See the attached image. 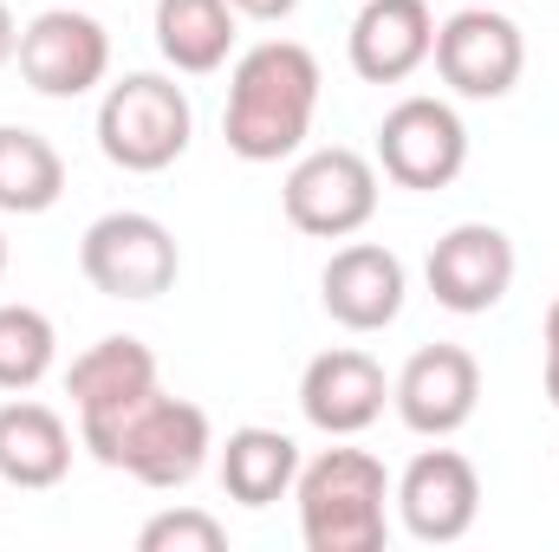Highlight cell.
<instances>
[{
	"mask_svg": "<svg viewBox=\"0 0 559 552\" xmlns=\"http://www.w3.org/2000/svg\"><path fill=\"white\" fill-rule=\"evenodd\" d=\"M514 241L495 228V221H462V228H449L436 248H429V292H436V305L442 312H462V319H475V312H495L501 299H508V286H514Z\"/></svg>",
	"mask_w": 559,
	"mask_h": 552,
	"instance_id": "obj_11",
	"label": "cell"
},
{
	"mask_svg": "<svg viewBox=\"0 0 559 552\" xmlns=\"http://www.w3.org/2000/svg\"><path fill=\"white\" fill-rule=\"evenodd\" d=\"M391 501H397L411 540H423V547H455L475 527V514H481V475L455 448H423L417 461L397 475Z\"/></svg>",
	"mask_w": 559,
	"mask_h": 552,
	"instance_id": "obj_10",
	"label": "cell"
},
{
	"mask_svg": "<svg viewBox=\"0 0 559 552\" xmlns=\"http://www.w3.org/2000/svg\"><path fill=\"white\" fill-rule=\"evenodd\" d=\"M391 404L404 416V429H417L429 442L455 435L475 416V404H481V364H475V351H462V345H423L417 358L397 371Z\"/></svg>",
	"mask_w": 559,
	"mask_h": 552,
	"instance_id": "obj_12",
	"label": "cell"
},
{
	"mask_svg": "<svg viewBox=\"0 0 559 552\" xmlns=\"http://www.w3.org/2000/svg\"><path fill=\"white\" fill-rule=\"evenodd\" d=\"M79 274L92 279V292L105 299H163L176 274H182V254H176V235L143 215V208H111L85 228L79 241Z\"/></svg>",
	"mask_w": 559,
	"mask_h": 552,
	"instance_id": "obj_6",
	"label": "cell"
},
{
	"mask_svg": "<svg viewBox=\"0 0 559 552\" xmlns=\"http://www.w3.org/2000/svg\"><path fill=\"white\" fill-rule=\"evenodd\" d=\"M345 46H352V72L365 85H404L436 52V13H429V0H365Z\"/></svg>",
	"mask_w": 559,
	"mask_h": 552,
	"instance_id": "obj_15",
	"label": "cell"
},
{
	"mask_svg": "<svg viewBox=\"0 0 559 552\" xmlns=\"http://www.w3.org/2000/svg\"><path fill=\"white\" fill-rule=\"evenodd\" d=\"M436 72L455 98H475V105H495L521 85L527 72V39L508 13L495 7H462L436 26Z\"/></svg>",
	"mask_w": 559,
	"mask_h": 552,
	"instance_id": "obj_7",
	"label": "cell"
},
{
	"mask_svg": "<svg viewBox=\"0 0 559 552\" xmlns=\"http://www.w3.org/2000/svg\"><path fill=\"white\" fill-rule=\"evenodd\" d=\"M189 137H195L189 92L163 72H124L98 98V149H105V163H118L131 176L169 169L189 149Z\"/></svg>",
	"mask_w": 559,
	"mask_h": 552,
	"instance_id": "obj_4",
	"label": "cell"
},
{
	"mask_svg": "<svg viewBox=\"0 0 559 552\" xmlns=\"http://www.w3.org/2000/svg\"><path fill=\"white\" fill-rule=\"evenodd\" d=\"M319 59L299 39H261L235 59L228 79V111H222V137L241 163H280L299 156L312 137V111H319Z\"/></svg>",
	"mask_w": 559,
	"mask_h": 552,
	"instance_id": "obj_1",
	"label": "cell"
},
{
	"mask_svg": "<svg viewBox=\"0 0 559 552\" xmlns=\"http://www.w3.org/2000/svg\"><path fill=\"white\" fill-rule=\"evenodd\" d=\"M143 391H156V351L131 338V332H111L98 345H85L66 371V397L79 416H98V410H118Z\"/></svg>",
	"mask_w": 559,
	"mask_h": 552,
	"instance_id": "obj_17",
	"label": "cell"
},
{
	"mask_svg": "<svg viewBox=\"0 0 559 552\" xmlns=\"http://www.w3.org/2000/svg\"><path fill=\"white\" fill-rule=\"evenodd\" d=\"M391 404V384H384V364L358 345H338V351H319L299 377V410L319 435H365Z\"/></svg>",
	"mask_w": 559,
	"mask_h": 552,
	"instance_id": "obj_13",
	"label": "cell"
},
{
	"mask_svg": "<svg viewBox=\"0 0 559 552\" xmlns=\"http://www.w3.org/2000/svg\"><path fill=\"white\" fill-rule=\"evenodd\" d=\"M66 475H72V429H66V416L33 404V397L0 404V481H13V488H59Z\"/></svg>",
	"mask_w": 559,
	"mask_h": 552,
	"instance_id": "obj_16",
	"label": "cell"
},
{
	"mask_svg": "<svg viewBox=\"0 0 559 552\" xmlns=\"http://www.w3.org/2000/svg\"><path fill=\"white\" fill-rule=\"evenodd\" d=\"M52 358H59V332H52V319H46L39 305L7 299V305H0V391L26 397V391L52 371Z\"/></svg>",
	"mask_w": 559,
	"mask_h": 552,
	"instance_id": "obj_21",
	"label": "cell"
},
{
	"mask_svg": "<svg viewBox=\"0 0 559 552\" xmlns=\"http://www.w3.org/2000/svg\"><path fill=\"white\" fill-rule=\"evenodd\" d=\"M235 7L228 0H156V52L202 79V72H222L228 52H235Z\"/></svg>",
	"mask_w": 559,
	"mask_h": 552,
	"instance_id": "obj_19",
	"label": "cell"
},
{
	"mask_svg": "<svg viewBox=\"0 0 559 552\" xmlns=\"http://www.w3.org/2000/svg\"><path fill=\"white\" fill-rule=\"evenodd\" d=\"M378 169L397 189H449L468 169V124L442 98H397L378 124Z\"/></svg>",
	"mask_w": 559,
	"mask_h": 552,
	"instance_id": "obj_9",
	"label": "cell"
},
{
	"mask_svg": "<svg viewBox=\"0 0 559 552\" xmlns=\"http://www.w3.org/2000/svg\"><path fill=\"white\" fill-rule=\"evenodd\" d=\"M319 299H325V312H332L345 332H384V325H397V312H404V299H411V274H404V261H397L391 248L352 241V248H338V254L325 261Z\"/></svg>",
	"mask_w": 559,
	"mask_h": 552,
	"instance_id": "obj_14",
	"label": "cell"
},
{
	"mask_svg": "<svg viewBox=\"0 0 559 552\" xmlns=\"http://www.w3.org/2000/svg\"><path fill=\"white\" fill-rule=\"evenodd\" d=\"M293 501L306 552H384L391 540V475L365 448H325L299 461Z\"/></svg>",
	"mask_w": 559,
	"mask_h": 552,
	"instance_id": "obj_3",
	"label": "cell"
},
{
	"mask_svg": "<svg viewBox=\"0 0 559 552\" xmlns=\"http://www.w3.org/2000/svg\"><path fill=\"white\" fill-rule=\"evenodd\" d=\"M66 195V156L26 124H0V215H46Z\"/></svg>",
	"mask_w": 559,
	"mask_h": 552,
	"instance_id": "obj_20",
	"label": "cell"
},
{
	"mask_svg": "<svg viewBox=\"0 0 559 552\" xmlns=\"http://www.w3.org/2000/svg\"><path fill=\"white\" fill-rule=\"evenodd\" d=\"M228 7H235L241 20H267V26L286 20V13H299V0H228Z\"/></svg>",
	"mask_w": 559,
	"mask_h": 552,
	"instance_id": "obj_23",
	"label": "cell"
},
{
	"mask_svg": "<svg viewBox=\"0 0 559 552\" xmlns=\"http://www.w3.org/2000/svg\"><path fill=\"white\" fill-rule=\"evenodd\" d=\"M13 59H20V79L39 98H85L111 72V33L79 7H46L20 26Z\"/></svg>",
	"mask_w": 559,
	"mask_h": 552,
	"instance_id": "obj_8",
	"label": "cell"
},
{
	"mask_svg": "<svg viewBox=\"0 0 559 552\" xmlns=\"http://www.w3.org/2000/svg\"><path fill=\"white\" fill-rule=\"evenodd\" d=\"M280 208L312 241H352L378 215V163L345 149V143L306 149L280 182Z\"/></svg>",
	"mask_w": 559,
	"mask_h": 552,
	"instance_id": "obj_5",
	"label": "cell"
},
{
	"mask_svg": "<svg viewBox=\"0 0 559 552\" xmlns=\"http://www.w3.org/2000/svg\"><path fill=\"white\" fill-rule=\"evenodd\" d=\"M79 442L131 475L143 488H189L215 448V429H209V410L189 404V397H169V391H143L118 410L79 416Z\"/></svg>",
	"mask_w": 559,
	"mask_h": 552,
	"instance_id": "obj_2",
	"label": "cell"
},
{
	"mask_svg": "<svg viewBox=\"0 0 559 552\" xmlns=\"http://www.w3.org/2000/svg\"><path fill=\"white\" fill-rule=\"evenodd\" d=\"M13 46H20V26H13V13H7V0H0V65L13 59Z\"/></svg>",
	"mask_w": 559,
	"mask_h": 552,
	"instance_id": "obj_24",
	"label": "cell"
},
{
	"mask_svg": "<svg viewBox=\"0 0 559 552\" xmlns=\"http://www.w3.org/2000/svg\"><path fill=\"white\" fill-rule=\"evenodd\" d=\"M547 351H559V299L547 305Z\"/></svg>",
	"mask_w": 559,
	"mask_h": 552,
	"instance_id": "obj_26",
	"label": "cell"
},
{
	"mask_svg": "<svg viewBox=\"0 0 559 552\" xmlns=\"http://www.w3.org/2000/svg\"><path fill=\"white\" fill-rule=\"evenodd\" d=\"M547 404L559 410V351H547Z\"/></svg>",
	"mask_w": 559,
	"mask_h": 552,
	"instance_id": "obj_25",
	"label": "cell"
},
{
	"mask_svg": "<svg viewBox=\"0 0 559 552\" xmlns=\"http://www.w3.org/2000/svg\"><path fill=\"white\" fill-rule=\"evenodd\" d=\"M228 547V527L202 507H169L156 520H143L138 552H222Z\"/></svg>",
	"mask_w": 559,
	"mask_h": 552,
	"instance_id": "obj_22",
	"label": "cell"
},
{
	"mask_svg": "<svg viewBox=\"0 0 559 552\" xmlns=\"http://www.w3.org/2000/svg\"><path fill=\"white\" fill-rule=\"evenodd\" d=\"M293 481H299V442L286 429L248 422V429H235L222 442V488H228V501L274 507L280 494H293Z\"/></svg>",
	"mask_w": 559,
	"mask_h": 552,
	"instance_id": "obj_18",
	"label": "cell"
},
{
	"mask_svg": "<svg viewBox=\"0 0 559 552\" xmlns=\"http://www.w3.org/2000/svg\"><path fill=\"white\" fill-rule=\"evenodd\" d=\"M0 279H7V235H0Z\"/></svg>",
	"mask_w": 559,
	"mask_h": 552,
	"instance_id": "obj_27",
	"label": "cell"
}]
</instances>
